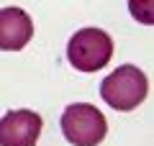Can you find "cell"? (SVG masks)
I'll list each match as a JSON object with an SVG mask.
<instances>
[{
  "label": "cell",
  "instance_id": "6da1fadb",
  "mask_svg": "<svg viewBox=\"0 0 154 146\" xmlns=\"http://www.w3.org/2000/svg\"><path fill=\"white\" fill-rule=\"evenodd\" d=\"M149 92V80L139 67L123 64L110 72L100 85V95L113 110H134L144 103Z\"/></svg>",
  "mask_w": 154,
  "mask_h": 146
},
{
  "label": "cell",
  "instance_id": "7a4b0ae2",
  "mask_svg": "<svg viewBox=\"0 0 154 146\" xmlns=\"http://www.w3.org/2000/svg\"><path fill=\"white\" fill-rule=\"evenodd\" d=\"M62 133L72 146H98L108 133L105 115L90 103H72L62 113Z\"/></svg>",
  "mask_w": 154,
  "mask_h": 146
},
{
  "label": "cell",
  "instance_id": "3957f363",
  "mask_svg": "<svg viewBox=\"0 0 154 146\" xmlns=\"http://www.w3.org/2000/svg\"><path fill=\"white\" fill-rule=\"evenodd\" d=\"M113 56V38L103 28H82L67 44V59L80 72H98Z\"/></svg>",
  "mask_w": 154,
  "mask_h": 146
},
{
  "label": "cell",
  "instance_id": "277c9868",
  "mask_svg": "<svg viewBox=\"0 0 154 146\" xmlns=\"http://www.w3.org/2000/svg\"><path fill=\"white\" fill-rule=\"evenodd\" d=\"M41 126V115L33 110H8L0 118V146H33Z\"/></svg>",
  "mask_w": 154,
  "mask_h": 146
},
{
  "label": "cell",
  "instance_id": "5b68a950",
  "mask_svg": "<svg viewBox=\"0 0 154 146\" xmlns=\"http://www.w3.org/2000/svg\"><path fill=\"white\" fill-rule=\"evenodd\" d=\"M33 36V21L23 8H3L0 11V49L21 51Z\"/></svg>",
  "mask_w": 154,
  "mask_h": 146
}]
</instances>
